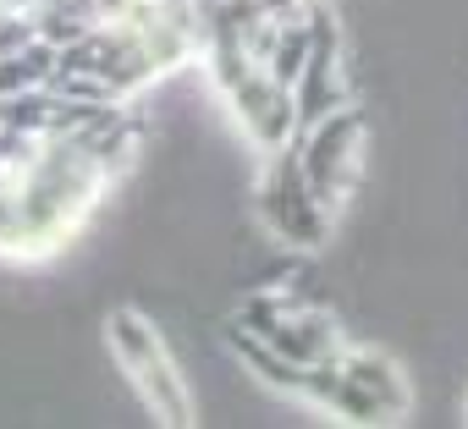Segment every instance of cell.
<instances>
[{
    "mask_svg": "<svg viewBox=\"0 0 468 429\" xmlns=\"http://www.w3.org/2000/svg\"><path fill=\"white\" fill-rule=\"evenodd\" d=\"M358 149H364V110H353V105H336L331 116H320L314 127L298 132V165L325 214L342 204V187L358 176V165H364Z\"/></svg>",
    "mask_w": 468,
    "mask_h": 429,
    "instance_id": "obj_1",
    "label": "cell"
},
{
    "mask_svg": "<svg viewBox=\"0 0 468 429\" xmlns=\"http://www.w3.org/2000/svg\"><path fill=\"white\" fill-rule=\"evenodd\" d=\"M111 347H116V358L133 369L144 402H149L165 424H187V413H193V407H187V385H182L171 352L160 347L154 325L138 319V314H111Z\"/></svg>",
    "mask_w": 468,
    "mask_h": 429,
    "instance_id": "obj_2",
    "label": "cell"
},
{
    "mask_svg": "<svg viewBox=\"0 0 468 429\" xmlns=\"http://www.w3.org/2000/svg\"><path fill=\"white\" fill-rule=\"evenodd\" d=\"M260 204H265V221H271V232H276L282 243H320V237L331 232V214H325L320 198L309 193L298 154H282V160H276V171H271L265 187H260Z\"/></svg>",
    "mask_w": 468,
    "mask_h": 429,
    "instance_id": "obj_3",
    "label": "cell"
},
{
    "mask_svg": "<svg viewBox=\"0 0 468 429\" xmlns=\"http://www.w3.org/2000/svg\"><path fill=\"white\" fill-rule=\"evenodd\" d=\"M336 369L386 413V424L408 413L413 391H408V374L397 369V358H386V352H375V347H353V352H336Z\"/></svg>",
    "mask_w": 468,
    "mask_h": 429,
    "instance_id": "obj_4",
    "label": "cell"
}]
</instances>
